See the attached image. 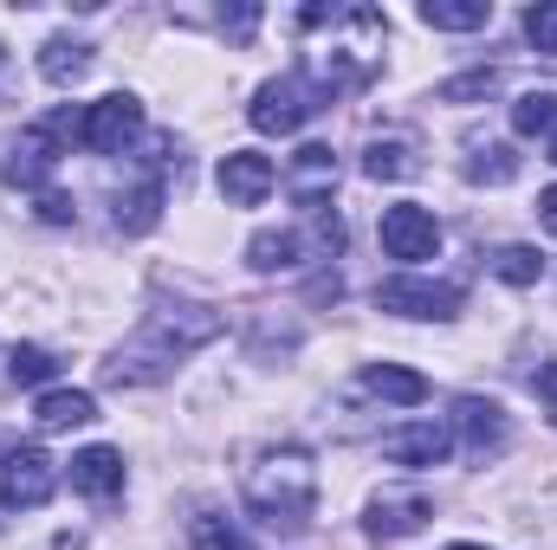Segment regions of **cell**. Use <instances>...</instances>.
I'll list each match as a JSON object with an SVG mask.
<instances>
[{"label":"cell","mask_w":557,"mask_h":550,"mask_svg":"<svg viewBox=\"0 0 557 550\" xmlns=\"http://www.w3.org/2000/svg\"><path fill=\"white\" fill-rule=\"evenodd\" d=\"M363 175H370V182H403V175H416V137H376L363 149Z\"/></svg>","instance_id":"18"},{"label":"cell","mask_w":557,"mask_h":550,"mask_svg":"<svg viewBox=\"0 0 557 550\" xmlns=\"http://www.w3.org/2000/svg\"><path fill=\"white\" fill-rule=\"evenodd\" d=\"M331 182H337V155L324 142H305L292 155V195H298V208H331Z\"/></svg>","instance_id":"14"},{"label":"cell","mask_w":557,"mask_h":550,"mask_svg":"<svg viewBox=\"0 0 557 550\" xmlns=\"http://www.w3.org/2000/svg\"><path fill=\"white\" fill-rule=\"evenodd\" d=\"M188 545H195V550H247V538H240V525H234V518L201 512V518L188 525Z\"/></svg>","instance_id":"22"},{"label":"cell","mask_w":557,"mask_h":550,"mask_svg":"<svg viewBox=\"0 0 557 550\" xmlns=\"http://www.w3.org/2000/svg\"><path fill=\"white\" fill-rule=\"evenodd\" d=\"M221 337V311L208 304H156L143 317V330L111 357V383L117 389H143V383H162L182 357H195L201 343Z\"/></svg>","instance_id":"1"},{"label":"cell","mask_w":557,"mask_h":550,"mask_svg":"<svg viewBox=\"0 0 557 550\" xmlns=\"http://www.w3.org/2000/svg\"><path fill=\"white\" fill-rule=\"evenodd\" d=\"M324 104H331V85H318L311 72H285V78H273V85H260V91H253L247 124H253V130H267V137H292V130H298V124H311Z\"/></svg>","instance_id":"3"},{"label":"cell","mask_w":557,"mask_h":550,"mask_svg":"<svg viewBox=\"0 0 557 550\" xmlns=\"http://www.w3.org/2000/svg\"><path fill=\"white\" fill-rule=\"evenodd\" d=\"M39 72L52 78V85H78L85 72H91V46L85 39H46V52H39Z\"/></svg>","instance_id":"19"},{"label":"cell","mask_w":557,"mask_h":550,"mask_svg":"<svg viewBox=\"0 0 557 550\" xmlns=\"http://www.w3.org/2000/svg\"><path fill=\"white\" fill-rule=\"evenodd\" d=\"M273 188H278V162L273 155H260V149H234V155H221V201H227V208H260Z\"/></svg>","instance_id":"9"},{"label":"cell","mask_w":557,"mask_h":550,"mask_svg":"<svg viewBox=\"0 0 557 550\" xmlns=\"http://www.w3.org/2000/svg\"><path fill=\"white\" fill-rule=\"evenodd\" d=\"M143 130V104L131 91H111V98H98V104H85L78 111V142L91 149V155H124Z\"/></svg>","instance_id":"5"},{"label":"cell","mask_w":557,"mask_h":550,"mask_svg":"<svg viewBox=\"0 0 557 550\" xmlns=\"http://www.w3.org/2000/svg\"><path fill=\"white\" fill-rule=\"evenodd\" d=\"M512 130L519 137H552L557 130V91H525L512 104Z\"/></svg>","instance_id":"21"},{"label":"cell","mask_w":557,"mask_h":550,"mask_svg":"<svg viewBox=\"0 0 557 550\" xmlns=\"http://www.w3.org/2000/svg\"><path fill=\"white\" fill-rule=\"evenodd\" d=\"M447 421L460 427V440H467V453H480V460L506 447V409H499V402H486V396H460Z\"/></svg>","instance_id":"12"},{"label":"cell","mask_w":557,"mask_h":550,"mask_svg":"<svg viewBox=\"0 0 557 550\" xmlns=\"http://www.w3.org/2000/svg\"><path fill=\"white\" fill-rule=\"evenodd\" d=\"M363 396L396 402V409H421V402H428V376L396 370V363H370V370H363Z\"/></svg>","instance_id":"15"},{"label":"cell","mask_w":557,"mask_h":550,"mask_svg":"<svg viewBox=\"0 0 557 550\" xmlns=\"http://www.w3.org/2000/svg\"><path fill=\"white\" fill-rule=\"evenodd\" d=\"M0 59H7V46H0Z\"/></svg>","instance_id":"33"},{"label":"cell","mask_w":557,"mask_h":550,"mask_svg":"<svg viewBox=\"0 0 557 550\" xmlns=\"http://www.w3.org/2000/svg\"><path fill=\"white\" fill-rule=\"evenodd\" d=\"M428 518H434V505H428L421 492H383V499H370L363 532H370L376 545H396V538H416Z\"/></svg>","instance_id":"10"},{"label":"cell","mask_w":557,"mask_h":550,"mask_svg":"<svg viewBox=\"0 0 557 550\" xmlns=\"http://www.w3.org/2000/svg\"><path fill=\"white\" fill-rule=\"evenodd\" d=\"M240 492H247V512H253L267 532L298 538V532L311 525V505H318V466H311L305 447H267V453L247 466Z\"/></svg>","instance_id":"2"},{"label":"cell","mask_w":557,"mask_h":550,"mask_svg":"<svg viewBox=\"0 0 557 550\" xmlns=\"http://www.w3.org/2000/svg\"><path fill=\"white\" fill-rule=\"evenodd\" d=\"M447 453H454V434L441 421H409V427L383 434V460H396V466H441Z\"/></svg>","instance_id":"11"},{"label":"cell","mask_w":557,"mask_h":550,"mask_svg":"<svg viewBox=\"0 0 557 550\" xmlns=\"http://www.w3.org/2000/svg\"><path fill=\"white\" fill-rule=\"evenodd\" d=\"M72 137H78V111H72V104H65V111H52V117H39L33 130H20L13 155L0 162L7 188H46V175L59 168V155L72 149Z\"/></svg>","instance_id":"4"},{"label":"cell","mask_w":557,"mask_h":550,"mask_svg":"<svg viewBox=\"0 0 557 550\" xmlns=\"http://www.w3.org/2000/svg\"><path fill=\"white\" fill-rule=\"evenodd\" d=\"M156 221H162V182L156 175L143 188H131V195H117V227L124 234H149Z\"/></svg>","instance_id":"20"},{"label":"cell","mask_w":557,"mask_h":550,"mask_svg":"<svg viewBox=\"0 0 557 550\" xmlns=\"http://www.w3.org/2000/svg\"><path fill=\"white\" fill-rule=\"evenodd\" d=\"M532 389H539V402H545V414H552V427H557V363H545L532 376Z\"/></svg>","instance_id":"28"},{"label":"cell","mask_w":557,"mask_h":550,"mask_svg":"<svg viewBox=\"0 0 557 550\" xmlns=\"http://www.w3.org/2000/svg\"><path fill=\"white\" fill-rule=\"evenodd\" d=\"M72 492H85V499H117L124 492V453L117 447H85V453H72Z\"/></svg>","instance_id":"13"},{"label":"cell","mask_w":557,"mask_h":550,"mask_svg":"<svg viewBox=\"0 0 557 550\" xmlns=\"http://www.w3.org/2000/svg\"><path fill=\"white\" fill-rule=\"evenodd\" d=\"M493 273L506 278V285H539L545 278V260H539V247H499L493 253Z\"/></svg>","instance_id":"25"},{"label":"cell","mask_w":557,"mask_h":550,"mask_svg":"<svg viewBox=\"0 0 557 550\" xmlns=\"http://www.w3.org/2000/svg\"><path fill=\"white\" fill-rule=\"evenodd\" d=\"M52 492H59V466H52V453H46V447H13L7 466H0V505L33 512V505H46Z\"/></svg>","instance_id":"6"},{"label":"cell","mask_w":557,"mask_h":550,"mask_svg":"<svg viewBox=\"0 0 557 550\" xmlns=\"http://www.w3.org/2000/svg\"><path fill=\"white\" fill-rule=\"evenodd\" d=\"M39 221H52V227H65V221H78V208H72L65 195H39Z\"/></svg>","instance_id":"29"},{"label":"cell","mask_w":557,"mask_h":550,"mask_svg":"<svg viewBox=\"0 0 557 550\" xmlns=\"http://www.w3.org/2000/svg\"><path fill=\"white\" fill-rule=\"evenodd\" d=\"M460 298H467V291L447 285V278H383V285H376V304L396 311V317H454Z\"/></svg>","instance_id":"8"},{"label":"cell","mask_w":557,"mask_h":550,"mask_svg":"<svg viewBox=\"0 0 557 550\" xmlns=\"http://www.w3.org/2000/svg\"><path fill=\"white\" fill-rule=\"evenodd\" d=\"M519 175V155L506 149V142H486V149H473V162H467V182H512Z\"/></svg>","instance_id":"23"},{"label":"cell","mask_w":557,"mask_h":550,"mask_svg":"<svg viewBox=\"0 0 557 550\" xmlns=\"http://www.w3.org/2000/svg\"><path fill=\"white\" fill-rule=\"evenodd\" d=\"M480 91H493V72H473V78H454V85H441V98H447V104H460V98H480Z\"/></svg>","instance_id":"27"},{"label":"cell","mask_w":557,"mask_h":550,"mask_svg":"<svg viewBox=\"0 0 557 550\" xmlns=\"http://www.w3.org/2000/svg\"><path fill=\"white\" fill-rule=\"evenodd\" d=\"M552 162H557V130H552Z\"/></svg>","instance_id":"32"},{"label":"cell","mask_w":557,"mask_h":550,"mask_svg":"<svg viewBox=\"0 0 557 550\" xmlns=\"http://www.w3.org/2000/svg\"><path fill=\"white\" fill-rule=\"evenodd\" d=\"M447 550H486V545H447Z\"/></svg>","instance_id":"31"},{"label":"cell","mask_w":557,"mask_h":550,"mask_svg":"<svg viewBox=\"0 0 557 550\" xmlns=\"http://www.w3.org/2000/svg\"><path fill=\"white\" fill-rule=\"evenodd\" d=\"M525 39H532L539 52H557V0H539V7L525 13Z\"/></svg>","instance_id":"26"},{"label":"cell","mask_w":557,"mask_h":550,"mask_svg":"<svg viewBox=\"0 0 557 550\" xmlns=\"http://www.w3.org/2000/svg\"><path fill=\"white\" fill-rule=\"evenodd\" d=\"M539 221H545V234H557V182L539 195Z\"/></svg>","instance_id":"30"},{"label":"cell","mask_w":557,"mask_h":550,"mask_svg":"<svg viewBox=\"0 0 557 550\" xmlns=\"http://www.w3.org/2000/svg\"><path fill=\"white\" fill-rule=\"evenodd\" d=\"M383 253L403 260V266L434 260V253H441V221H434L421 201H396V208H383Z\"/></svg>","instance_id":"7"},{"label":"cell","mask_w":557,"mask_h":550,"mask_svg":"<svg viewBox=\"0 0 557 550\" xmlns=\"http://www.w3.org/2000/svg\"><path fill=\"white\" fill-rule=\"evenodd\" d=\"M33 421H39L46 434H59V427H85V421H98V402H91L85 389H46V396L33 402Z\"/></svg>","instance_id":"16"},{"label":"cell","mask_w":557,"mask_h":550,"mask_svg":"<svg viewBox=\"0 0 557 550\" xmlns=\"http://www.w3.org/2000/svg\"><path fill=\"white\" fill-rule=\"evenodd\" d=\"M52 370H59V363H52V350H39V343H13V350H7V376L26 383V389H33V383H52Z\"/></svg>","instance_id":"24"},{"label":"cell","mask_w":557,"mask_h":550,"mask_svg":"<svg viewBox=\"0 0 557 550\" xmlns=\"http://www.w3.org/2000/svg\"><path fill=\"white\" fill-rule=\"evenodd\" d=\"M486 20H493L486 0H421V26L434 33H480Z\"/></svg>","instance_id":"17"}]
</instances>
